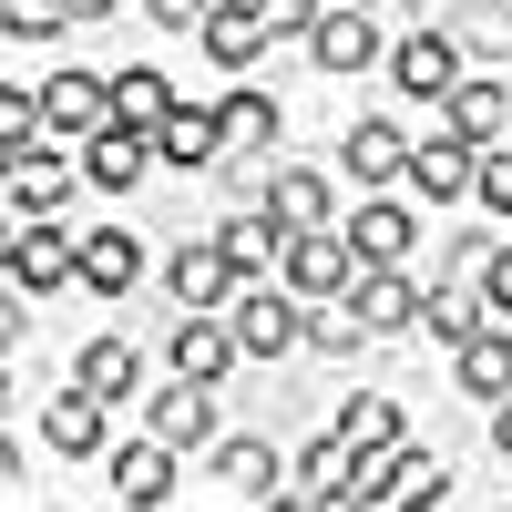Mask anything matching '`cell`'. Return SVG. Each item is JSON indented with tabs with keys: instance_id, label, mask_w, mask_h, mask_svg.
<instances>
[{
	"instance_id": "cell-5",
	"label": "cell",
	"mask_w": 512,
	"mask_h": 512,
	"mask_svg": "<svg viewBox=\"0 0 512 512\" xmlns=\"http://www.w3.org/2000/svg\"><path fill=\"white\" fill-rule=\"evenodd\" d=\"M461 72H472V62H461V41H451V31H410L400 52H390V82H400L410 103H451V82H461Z\"/></svg>"
},
{
	"instance_id": "cell-31",
	"label": "cell",
	"mask_w": 512,
	"mask_h": 512,
	"mask_svg": "<svg viewBox=\"0 0 512 512\" xmlns=\"http://www.w3.org/2000/svg\"><path fill=\"white\" fill-rule=\"evenodd\" d=\"M472 328H482V308H472V297H451V287H431V297H420V338H441V349H461Z\"/></svg>"
},
{
	"instance_id": "cell-38",
	"label": "cell",
	"mask_w": 512,
	"mask_h": 512,
	"mask_svg": "<svg viewBox=\"0 0 512 512\" xmlns=\"http://www.w3.org/2000/svg\"><path fill=\"white\" fill-rule=\"evenodd\" d=\"M205 11H216V0H144L154 31H205Z\"/></svg>"
},
{
	"instance_id": "cell-25",
	"label": "cell",
	"mask_w": 512,
	"mask_h": 512,
	"mask_svg": "<svg viewBox=\"0 0 512 512\" xmlns=\"http://www.w3.org/2000/svg\"><path fill=\"white\" fill-rule=\"evenodd\" d=\"M216 246L236 256L246 277H267V267H287V226H277V216H226V226H216Z\"/></svg>"
},
{
	"instance_id": "cell-39",
	"label": "cell",
	"mask_w": 512,
	"mask_h": 512,
	"mask_svg": "<svg viewBox=\"0 0 512 512\" xmlns=\"http://www.w3.org/2000/svg\"><path fill=\"white\" fill-rule=\"evenodd\" d=\"M492 451L512 461V400H492Z\"/></svg>"
},
{
	"instance_id": "cell-4",
	"label": "cell",
	"mask_w": 512,
	"mask_h": 512,
	"mask_svg": "<svg viewBox=\"0 0 512 512\" xmlns=\"http://www.w3.org/2000/svg\"><path fill=\"white\" fill-rule=\"evenodd\" d=\"M287 287H297V297H349V287H359V246H349V226L287 236Z\"/></svg>"
},
{
	"instance_id": "cell-29",
	"label": "cell",
	"mask_w": 512,
	"mask_h": 512,
	"mask_svg": "<svg viewBox=\"0 0 512 512\" xmlns=\"http://www.w3.org/2000/svg\"><path fill=\"white\" fill-rule=\"evenodd\" d=\"M11 205H21V216H52V205H62V164L11 144Z\"/></svg>"
},
{
	"instance_id": "cell-9",
	"label": "cell",
	"mask_w": 512,
	"mask_h": 512,
	"mask_svg": "<svg viewBox=\"0 0 512 512\" xmlns=\"http://www.w3.org/2000/svg\"><path fill=\"white\" fill-rule=\"evenodd\" d=\"M103 420H113V400L93 390V379H72V390L41 410V441H52L62 461H93V451H103Z\"/></svg>"
},
{
	"instance_id": "cell-23",
	"label": "cell",
	"mask_w": 512,
	"mask_h": 512,
	"mask_svg": "<svg viewBox=\"0 0 512 512\" xmlns=\"http://www.w3.org/2000/svg\"><path fill=\"white\" fill-rule=\"evenodd\" d=\"M164 113H175V82H164L154 62L113 72V123H134V134H164Z\"/></svg>"
},
{
	"instance_id": "cell-22",
	"label": "cell",
	"mask_w": 512,
	"mask_h": 512,
	"mask_svg": "<svg viewBox=\"0 0 512 512\" xmlns=\"http://www.w3.org/2000/svg\"><path fill=\"white\" fill-rule=\"evenodd\" d=\"M410 205H390V195H369L359 205V226H349V246H359V267H400V256H410Z\"/></svg>"
},
{
	"instance_id": "cell-26",
	"label": "cell",
	"mask_w": 512,
	"mask_h": 512,
	"mask_svg": "<svg viewBox=\"0 0 512 512\" xmlns=\"http://www.w3.org/2000/svg\"><path fill=\"white\" fill-rule=\"evenodd\" d=\"M134 277H144V246L134 236H82V287H93V297H123Z\"/></svg>"
},
{
	"instance_id": "cell-32",
	"label": "cell",
	"mask_w": 512,
	"mask_h": 512,
	"mask_svg": "<svg viewBox=\"0 0 512 512\" xmlns=\"http://www.w3.org/2000/svg\"><path fill=\"white\" fill-rule=\"evenodd\" d=\"M0 31L31 52V41H62V31H72V11H62V0H0Z\"/></svg>"
},
{
	"instance_id": "cell-27",
	"label": "cell",
	"mask_w": 512,
	"mask_h": 512,
	"mask_svg": "<svg viewBox=\"0 0 512 512\" xmlns=\"http://www.w3.org/2000/svg\"><path fill=\"white\" fill-rule=\"evenodd\" d=\"M113 492L123 502H164V492H175V441H134L113 461Z\"/></svg>"
},
{
	"instance_id": "cell-7",
	"label": "cell",
	"mask_w": 512,
	"mask_h": 512,
	"mask_svg": "<svg viewBox=\"0 0 512 512\" xmlns=\"http://www.w3.org/2000/svg\"><path fill=\"white\" fill-rule=\"evenodd\" d=\"M441 492H451V472H441L431 451H410V441H390L359 472V502H441Z\"/></svg>"
},
{
	"instance_id": "cell-3",
	"label": "cell",
	"mask_w": 512,
	"mask_h": 512,
	"mask_svg": "<svg viewBox=\"0 0 512 512\" xmlns=\"http://www.w3.org/2000/svg\"><path fill=\"white\" fill-rule=\"evenodd\" d=\"M472 175H482V144L461 134L451 113H441V134H431V144H410V195H431V205H461V195H472Z\"/></svg>"
},
{
	"instance_id": "cell-37",
	"label": "cell",
	"mask_w": 512,
	"mask_h": 512,
	"mask_svg": "<svg viewBox=\"0 0 512 512\" xmlns=\"http://www.w3.org/2000/svg\"><path fill=\"white\" fill-rule=\"evenodd\" d=\"M472 195L492 205V216H512V154H482V175H472Z\"/></svg>"
},
{
	"instance_id": "cell-8",
	"label": "cell",
	"mask_w": 512,
	"mask_h": 512,
	"mask_svg": "<svg viewBox=\"0 0 512 512\" xmlns=\"http://www.w3.org/2000/svg\"><path fill=\"white\" fill-rule=\"evenodd\" d=\"M451 379H461V400H512V318H482L472 338H461Z\"/></svg>"
},
{
	"instance_id": "cell-35",
	"label": "cell",
	"mask_w": 512,
	"mask_h": 512,
	"mask_svg": "<svg viewBox=\"0 0 512 512\" xmlns=\"http://www.w3.org/2000/svg\"><path fill=\"white\" fill-rule=\"evenodd\" d=\"M267 11V41H308L318 31V0H256Z\"/></svg>"
},
{
	"instance_id": "cell-34",
	"label": "cell",
	"mask_w": 512,
	"mask_h": 512,
	"mask_svg": "<svg viewBox=\"0 0 512 512\" xmlns=\"http://www.w3.org/2000/svg\"><path fill=\"white\" fill-rule=\"evenodd\" d=\"M359 338H369V318L349 308V297H338V308H308V349H328V359H349Z\"/></svg>"
},
{
	"instance_id": "cell-2",
	"label": "cell",
	"mask_w": 512,
	"mask_h": 512,
	"mask_svg": "<svg viewBox=\"0 0 512 512\" xmlns=\"http://www.w3.org/2000/svg\"><path fill=\"white\" fill-rule=\"evenodd\" d=\"M62 277H82V246H72L52 216H21V226H11V297H52Z\"/></svg>"
},
{
	"instance_id": "cell-33",
	"label": "cell",
	"mask_w": 512,
	"mask_h": 512,
	"mask_svg": "<svg viewBox=\"0 0 512 512\" xmlns=\"http://www.w3.org/2000/svg\"><path fill=\"white\" fill-rule=\"evenodd\" d=\"M82 379H93L103 400H134V349H123V338H93V349H82Z\"/></svg>"
},
{
	"instance_id": "cell-11",
	"label": "cell",
	"mask_w": 512,
	"mask_h": 512,
	"mask_svg": "<svg viewBox=\"0 0 512 512\" xmlns=\"http://www.w3.org/2000/svg\"><path fill=\"white\" fill-rule=\"evenodd\" d=\"M164 277H175V297H185V308H226V297L246 287V267H236V256H226L216 236H185V246H175V267H164Z\"/></svg>"
},
{
	"instance_id": "cell-40",
	"label": "cell",
	"mask_w": 512,
	"mask_h": 512,
	"mask_svg": "<svg viewBox=\"0 0 512 512\" xmlns=\"http://www.w3.org/2000/svg\"><path fill=\"white\" fill-rule=\"evenodd\" d=\"M62 11H72V21H103V11H113V0H62Z\"/></svg>"
},
{
	"instance_id": "cell-15",
	"label": "cell",
	"mask_w": 512,
	"mask_h": 512,
	"mask_svg": "<svg viewBox=\"0 0 512 512\" xmlns=\"http://www.w3.org/2000/svg\"><path fill=\"white\" fill-rule=\"evenodd\" d=\"M267 216H277L287 236L328 226V175H318V164H277V175H267Z\"/></svg>"
},
{
	"instance_id": "cell-1",
	"label": "cell",
	"mask_w": 512,
	"mask_h": 512,
	"mask_svg": "<svg viewBox=\"0 0 512 512\" xmlns=\"http://www.w3.org/2000/svg\"><path fill=\"white\" fill-rule=\"evenodd\" d=\"M236 349H246V359H287V349H308V308H297L287 277H246V287H236Z\"/></svg>"
},
{
	"instance_id": "cell-14",
	"label": "cell",
	"mask_w": 512,
	"mask_h": 512,
	"mask_svg": "<svg viewBox=\"0 0 512 512\" xmlns=\"http://www.w3.org/2000/svg\"><path fill=\"white\" fill-rule=\"evenodd\" d=\"M256 52H267V11H256V0H216V11H205V62L256 72Z\"/></svg>"
},
{
	"instance_id": "cell-21",
	"label": "cell",
	"mask_w": 512,
	"mask_h": 512,
	"mask_svg": "<svg viewBox=\"0 0 512 512\" xmlns=\"http://www.w3.org/2000/svg\"><path fill=\"white\" fill-rule=\"evenodd\" d=\"M154 441H175V451L216 441V400H205V379H175V390L154 400Z\"/></svg>"
},
{
	"instance_id": "cell-10",
	"label": "cell",
	"mask_w": 512,
	"mask_h": 512,
	"mask_svg": "<svg viewBox=\"0 0 512 512\" xmlns=\"http://www.w3.org/2000/svg\"><path fill=\"white\" fill-rule=\"evenodd\" d=\"M359 472H369V461L328 431V441H308V451L287 461V492H297V502H359Z\"/></svg>"
},
{
	"instance_id": "cell-20",
	"label": "cell",
	"mask_w": 512,
	"mask_h": 512,
	"mask_svg": "<svg viewBox=\"0 0 512 512\" xmlns=\"http://www.w3.org/2000/svg\"><path fill=\"white\" fill-rule=\"evenodd\" d=\"M338 154H349L359 195H369V185H390V175H410V134H400V123H349V144H338Z\"/></svg>"
},
{
	"instance_id": "cell-13",
	"label": "cell",
	"mask_w": 512,
	"mask_h": 512,
	"mask_svg": "<svg viewBox=\"0 0 512 512\" xmlns=\"http://www.w3.org/2000/svg\"><path fill=\"white\" fill-rule=\"evenodd\" d=\"M154 164V134H134V123H103V134H82V175H93L103 195H134Z\"/></svg>"
},
{
	"instance_id": "cell-19",
	"label": "cell",
	"mask_w": 512,
	"mask_h": 512,
	"mask_svg": "<svg viewBox=\"0 0 512 512\" xmlns=\"http://www.w3.org/2000/svg\"><path fill=\"white\" fill-rule=\"evenodd\" d=\"M154 154H164V164H185V175H205V164L226 154V123H216V113H195V103H175V113H164V134H154Z\"/></svg>"
},
{
	"instance_id": "cell-41",
	"label": "cell",
	"mask_w": 512,
	"mask_h": 512,
	"mask_svg": "<svg viewBox=\"0 0 512 512\" xmlns=\"http://www.w3.org/2000/svg\"><path fill=\"white\" fill-rule=\"evenodd\" d=\"M349 11H369V0H349Z\"/></svg>"
},
{
	"instance_id": "cell-24",
	"label": "cell",
	"mask_w": 512,
	"mask_h": 512,
	"mask_svg": "<svg viewBox=\"0 0 512 512\" xmlns=\"http://www.w3.org/2000/svg\"><path fill=\"white\" fill-rule=\"evenodd\" d=\"M441 113H451V123H461V134H472V144H492V134H502V113H512V93H502L492 72H461Z\"/></svg>"
},
{
	"instance_id": "cell-12",
	"label": "cell",
	"mask_w": 512,
	"mask_h": 512,
	"mask_svg": "<svg viewBox=\"0 0 512 512\" xmlns=\"http://www.w3.org/2000/svg\"><path fill=\"white\" fill-rule=\"evenodd\" d=\"M236 359H246V349H236V318H205V308L175 318V379H205V390H216Z\"/></svg>"
},
{
	"instance_id": "cell-28",
	"label": "cell",
	"mask_w": 512,
	"mask_h": 512,
	"mask_svg": "<svg viewBox=\"0 0 512 512\" xmlns=\"http://www.w3.org/2000/svg\"><path fill=\"white\" fill-rule=\"evenodd\" d=\"M338 441H349L359 461H379V451L400 441V400H369V390H359V400H338Z\"/></svg>"
},
{
	"instance_id": "cell-17",
	"label": "cell",
	"mask_w": 512,
	"mask_h": 512,
	"mask_svg": "<svg viewBox=\"0 0 512 512\" xmlns=\"http://www.w3.org/2000/svg\"><path fill=\"white\" fill-rule=\"evenodd\" d=\"M216 482H226L236 502H277V492H287V461H277V441H226V451H216Z\"/></svg>"
},
{
	"instance_id": "cell-36",
	"label": "cell",
	"mask_w": 512,
	"mask_h": 512,
	"mask_svg": "<svg viewBox=\"0 0 512 512\" xmlns=\"http://www.w3.org/2000/svg\"><path fill=\"white\" fill-rule=\"evenodd\" d=\"M482 308H492V318H512V246H492V256H482Z\"/></svg>"
},
{
	"instance_id": "cell-6",
	"label": "cell",
	"mask_w": 512,
	"mask_h": 512,
	"mask_svg": "<svg viewBox=\"0 0 512 512\" xmlns=\"http://www.w3.org/2000/svg\"><path fill=\"white\" fill-rule=\"evenodd\" d=\"M308 52H318V72H379V62H390V41H379L369 11H349V0H338V11H318Z\"/></svg>"
},
{
	"instance_id": "cell-16",
	"label": "cell",
	"mask_w": 512,
	"mask_h": 512,
	"mask_svg": "<svg viewBox=\"0 0 512 512\" xmlns=\"http://www.w3.org/2000/svg\"><path fill=\"white\" fill-rule=\"evenodd\" d=\"M349 308L369 318V338H400V328H420V287H400L390 267H359V287H349Z\"/></svg>"
},
{
	"instance_id": "cell-18",
	"label": "cell",
	"mask_w": 512,
	"mask_h": 512,
	"mask_svg": "<svg viewBox=\"0 0 512 512\" xmlns=\"http://www.w3.org/2000/svg\"><path fill=\"white\" fill-rule=\"evenodd\" d=\"M41 103H52L62 134H103V123H113V82H93V72H52V82H41Z\"/></svg>"
},
{
	"instance_id": "cell-30",
	"label": "cell",
	"mask_w": 512,
	"mask_h": 512,
	"mask_svg": "<svg viewBox=\"0 0 512 512\" xmlns=\"http://www.w3.org/2000/svg\"><path fill=\"white\" fill-rule=\"evenodd\" d=\"M216 123H226V144H246V154H256V144H277V103L256 93V82H236V93L216 103Z\"/></svg>"
}]
</instances>
